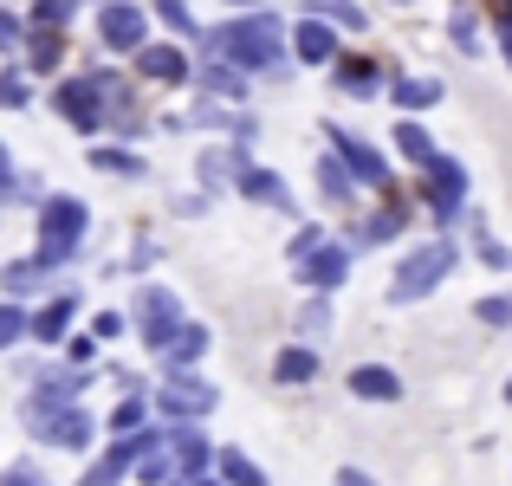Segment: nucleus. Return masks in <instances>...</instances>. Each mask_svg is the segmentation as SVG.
Instances as JSON below:
<instances>
[{
    "label": "nucleus",
    "mask_w": 512,
    "mask_h": 486,
    "mask_svg": "<svg viewBox=\"0 0 512 486\" xmlns=\"http://www.w3.org/2000/svg\"><path fill=\"white\" fill-rule=\"evenodd\" d=\"M98 33H104V46H111V52H143V13L124 7V0H104Z\"/></svg>",
    "instance_id": "6"
},
{
    "label": "nucleus",
    "mask_w": 512,
    "mask_h": 486,
    "mask_svg": "<svg viewBox=\"0 0 512 486\" xmlns=\"http://www.w3.org/2000/svg\"><path fill=\"white\" fill-rule=\"evenodd\" d=\"M137 318H143V337H150V350H169L175 331H182V318H175V292H163V286H150V292L137 299Z\"/></svg>",
    "instance_id": "4"
},
{
    "label": "nucleus",
    "mask_w": 512,
    "mask_h": 486,
    "mask_svg": "<svg viewBox=\"0 0 512 486\" xmlns=\"http://www.w3.org/2000/svg\"><path fill=\"white\" fill-rule=\"evenodd\" d=\"M325 324H331V305H325V299H312V305H305V312H299V331L325 337Z\"/></svg>",
    "instance_id": "29"
},
{
    "label": "nucleus",
    "mask_w": 512,
    "mask_h": 486,
    "mask_svg": "<svg viewBox=\"0 0 512 486\" xmlns=\"http://www.w3.org/2000/svg\"><path fill=\"white\" fill-rule=\"evenodd\" d=\"M0 46H20V20H7V13H0Z\"/></svg>",
    "instance_id": "37"
},
{
    "label": "nucleus",
    "mask_w": 512,
    "mask_h": 486,
    "mask_svg": "<svg viewBox=\"0 0 512 486\" xmlns=\"http://www.w3.org/2000/svg\"><path fill=\"white\" fill-rule=\"evenodd\" d=\"M20 331H26V312L20 305H0V344H20Z\"/></svg>",
    "instance_id": "30"
},
{
    "label": "nucleus",
    "mask_w": 512,
    "mask_h": 486,
    "mask_svg": "<svg viewBox=\"0 0 512 486\" xmlns=\"http://www.w3.org/2000/svg\"><path fill=\"white\" fill-rule=\"evenodd\" d=\"M72 20V0H39L33 7V26H65Z\"/></svg>",
    "instance_id": "28"
},
{
    "label": "nucleus",
    "mask_w": 512,
    "mask_h": 486,
    "mask_svg": "<svg viewBox=\"0 0 512 486\" xmlns=\"http://www.w3.org/2000/svg\"><path fill=\"white\" fill-rule=\"evenodd\" d=\"M201 344H208V331H201V324H188V331H175L169 357H175V363H188V357H201Z\"/></svg>",
    "instance_id": "25"
},
{
    "label": "nucleus",
    "mask_w": 512,
    "mask_h": 486,
    "mask_svg": "<svg viewBox=\"0 0 512 486\" xmlns=\"http://www.w3.org/2000/svg\"><path fill=\"white\" fill-rule=\"evenodd\" d=\"M480 324H512V299H487L480 305Z\"/></svg>",
    "instance_id": "33"
},
{
    "label": "nucleus",
    "mask_w": 512,
    "mask_h": 486,
    "mask_svg": "<svg viewBox=\"0 0 512 486\" xmlns=\"http://www.w3.org/2000/svg\"><path fill=\"white\" fill-rule=\"evenodd\" d=\"M39 441H59V448H85V441H91V415H78V409H65V415H46Z\"/></svg>",
    "instance_id": "11"
},
{
    "label": "nucleus",
    "mask_w": 512,
    "mask_h": 486,
    "mask_svg": "<svg viewBox=\"0 0 512 486\" xmlns=\"http://www.w3.org/2000/svg\"><path fill=\"white\" fill-rule=\"evenodd\" d=\"M273 376H279V383H312V376H318V350H279V363H273Z\"/></svg>",
    "instance_id": "15"
},
{
    "label": "nucleus",
    "mask_w": 512,
    "mask_h": 486,
    "mask_svg": "<svg viewBox=\"0 0 512 486\" xmlns=\"http://www.w3.org/2000/svg\"><path fill=\"white\" fill-rule=\"evenodd\" d=\"M338 169H344V162H318V175H325V195H331V201H350V182H344Z\"/></svg>",
    "instance_id": "31"
},
{
    "label": "nucleus",
    "mask_w": 512,
    "mask_h": 486,
    "mask_svg": "<svg viewBox=\"0 0 512 486\" xmlns=\"http://www.w3.org/2000/svg\"><path fill=\"white\" fill-rule=\"evenodd\" d=\"M396 234H402V221H396V214H370V221L357 227V240H363V247H376V240H396Z\"/></svg>",
    "instance_id": "24"
},
{
    "label": "nucleus",
    "mask_w": 512,
    "mask_h": 486,
    "mask_svg": "<svg viewBox=\"0 0 512 486\" xmlns=\"http://www.w3.org/2000/svg\"><path fill=\"white\" fill-rule=\"evenodd\" d=\"M7 486H39V474H33V467H13V474H7Z\"/></svg>",
    "instance_id": "38"
},
{
    "label": "nucleus",
    "mask_w": 512,
    "mask_h": 486,
    "mask_svg": "<svg viewBox=\"0 0 512 486\" xmlns=\"http://www.w3.org/2000/svg\"><path fill=\"white\" fill-rule=\"evenodd\" d=\"M65 324H72V299H52L46 312L33 318V337H39V344H59V337H65Z\"/></svg>",
    "instance_id": "18"
},
{
    "label": "nucleus",
    "mask_w": 512,
    "mask_h": 486,
    "mask_svg": "<svg viewBox=\"0 0 512 486\" xmlns=\"http://www.w3.org/2000/svg\"><path fill=\"white\" fill-rule=\"evenodd\" d=\"M331 143L344 150V162H350V175H357V182H370V188H383V182H389L383 156H376V150H363V143L350 137V130H331Z\"/></svg>",
    "instance_id": "9"
},
{
    "label": "nucleus",
    "mask_w": 512,
    "mask_h": 486,
    "mask_svg": "<svg viewBox=\"0 0 512 486\" xmlns=\"http://www.w3.org/2000/svg\"><path fill=\"white\" fill-rule=\"evenodd\" d=\"M98 91H104L98 78H72L65 91H52V104H59V111L72 117L78 130H98V124H104V111H98Z\"/></svg>",
    "instance_id": "7"
},
{
    "label": "nucleus",
    "mask_w": 512,
    "mask_h": 486,
    "mask_svg": "<svg viewBox=\"0 0 512 486\" xmlns=\"http://www.w3.org/2000/svg\"><path fill=\"white\" fill-rule=\"evenodd\" d=\"M422 175H428V208L448 221V214L461 208V195H467V169H461V162H448V156H435Z\"/></svg>",
    "instance_id": "5"
},
{
    "label": "nucleus",
    "mask_w": 512,
    "mask_h": 486,
    "mask_svg": "<svg viewBox=\"0 0 512 486\" xmlns=\"http://www.w3.org/2000/svg\"><path fill=\"white\" fill-rule=\"evenodd\" d=\"M240 188H247L253 201H273V208H286V188H279V175H260V169H247V175H240Z\"/></svg>",
    "instance_id": "20"
},
{
    "label": "nucleus",
    "mask_w": 512,
    "mask_h": 486,
    "mask_svg": "<svg viewBox=\"0 0 512 486\" xmlns=\"http://www.w3.org/2000/svg\"><path fill=\"white\" fill-rule=\"evenodd\" d=\"M506 402H512V383H506Z\"/></svg>",
    "instance_id": "40"
},
{
    "label": "nucleus",
    "mask_w": 512,
    "mask_h": 486,
    "mask_svg": "<svg viewBox=\"0 0 512 486\" xmlns=\"http://www.w3.org/2000/svg\"><path fill=\"white\" fill-rule=\"evenodd\" d=\"M338 85L350 91V98H376L383 91V72H376L370 59H344V72H338Z\"/></svg>",
    "instance_id": "14"
},
{
    "label": "nucleus",
    "mask_w": 512,
    "mask_h": 486,
    "mask_svg": "<svg viewBox=\"0 0 512 486\" xmlns=\"http://www.w3.org/2000/svg\"><path fill=\"white\" fill-rule=\"evenodd\" d=\"M435 98H441L435 78H402L396 85V104H409V111H422V104H435Z\"/></svg>",
    "instance_id": "21"
},
{
    "label": "nucleus",
    "mask_w": 512,
    "mask_h": 486,
    "mask_svg": "<svg viewBox=\"0 0 512 486\" xmlns=\"http://www.w3.org/2000/svg\"><path fill=\"white\" fill-rule=\"evenodd\" d=\"M163 409H175V415H201V409H214V389L188 383V376H169V383H163Z\"/></svg>",
    "instance_id": "10"
},
{
    "label": "nucleus",
    "mask_w": 512,
    "mask_h": 486,
    "mask_svg": "<svg viewBox=\"0 0 512 486\" xmlns=\"http://www.w3.org/2000/svg\"><path fill=\"white\" fill-rule=\"evenodd\" d=\"M221 474H227V480H234V486H266V480H260V467H253V461H247V454H234V448H227V454H221Z\"/></svg>",
    "instance_id": "23"
},
{
    "label": "nucleus",
    "mask_w": 512,
    "mask_h": 486,
    "mask_svg": "<svg viewBox=\"0 0 512 486\" xmlns=\"http://www.w3.org/2000/svg\"><path fill=\"white\" fill-rule=\"evenodd\" d=\"M221 59H234L240 72H260V65H279L286 46H279V20L273 13H253V20H234V26H214L208 39Z\"/></svg>",
    "instance_id": "1"
},
{
    "label": "nucleus",
    "mask_w": 512,
    "mask_h": 486,
    "mask_svg": "<svg viewBox=\"0 0 512 486\" xmlns=\"http://www.w3.org/2000/svg\"><path fill=\"white\" fill-rule=\"evenodd\" d=\"M454 46H461V52H480V33H474V20H454Z\"/></svg>",
    "instance_id": "35"
},
{
    "label": "nucleus",
    "mask_w": 512,
    "mask_h": 486,
    "mask_svg": "<svg viewBox=\"0 0 512 486\" xmlns=\"http://www.w3.org/2000/svg\"><path fill=\"white\" fill-rule=\"evenodd\" d=\"M137 72L150 78V85H182V78H188V59H182V46H143L137 52Z\"/></svg>",
    "instance_id": "8"
},
{
    "label": "nucleus",
    "mask_w": 512,
    "mask_h": 486,
    "mask_svg": "<svg viewBox=\"0 0 512 486\" xmlns=\"http://www.w3.org/2000/svg\"><path fill=\"white\" fill-rule=\"evenodd\" d=\"M91 162H98V169H117V175H143V156H130V150H98Z\"/></svg>",
    "instance_id": "27"
},
{
    "label": "nucleus",
    "mask_w": 512,
    "mask_h": 486,
    "mask_svg": "<svg viewBox=\"0 0 512 486\" xmlns=\"http://www.w3.org/2000/svg\"><path fill=\"white\" fill-rule=\"evenodd\" d=\"M0 286H7V292H39V286H46V260H20V266H7V273H0Z\"/></svg>",
    "instance_id": "19"
},
{
    "label": "nucleus",
    "mask_w": 512,
    "mask_h": 486,
    "mask_svg": "<svg viewBox=\"0 0 512 486\" xmlns=\"http://www.w3.org/2000/svg\"><path fill=\"white\" fill-rule=\"evenodd\" d=\"M396 143H402V156H409V162H435V150H428V137H422L415 124H402V130H396Z\"/></svg>",
    "instance_id": "26"
},
{
    "label": "nucleus",
    "mask_w": 512,
    "mask_h": 486,
    "mask_svg": "<svg viewBox=\"0 0 512 486\" xmlns=\"http://www.w3.org/2000/svg\"><path fill=\"white\" fill-rule=\"evenodd\" d=\"M59 52H65V26H39L33 33V72H59Z\"/></svg>",
    "instance_id": "17"
},
{
    "label": "nucleus",
    "mask_w": 512,
    "mask_h": 486,
    "mask_svg": "<svg viewBox=\"0 0 512 486\" xmlns=\"http://www.w3.org/2000/svg\"><path fill=\"white\" fill-rule=\"evenodd\" d=\"M78 240H85V201H72V195L46 201V221H39V260H46V266L72 260Z\"/></svg>",
    "instance_id": "2"
},
{
    "label": "nucleus",
    "mask_w": 512,
    "mask_h": 486,
    "mask_svg": "<svg viewBox=\"0 0 512 486\" xmlns=\"http://www.w3.org/2000/svg\"><path fill=\"white\" fill-rule=\"evenodd\" d=\"M448 266H454V247H448V240H428L422 253H409V260H402V279L389 286V299H402V305L422 299V292L435 286V279L448 273Z\"/></svg>",
    "instance_id": "3"
},
{
    "label": "nucleus",
    "mask_w": 512,
    "mask_h": 486,
    "mask_svg": "<svg viewBox=\"0 0 512 486\" xmlns=\"http://www.w3.org/2000/svg\"><path fill=\"white\" fill-rule=\"evenodd\" d=\"M312 13H331L338 26H370V13H363L357 0H312Z\"/></svg>",
    "instance_id": "22"
},
{
    "label": "nucleus",
    "mask_w": 512,
    "mask_h": 486,
    "mask_svg": "<svg viewBox=\"0 0 512 486\" xmlns=\"http://www.w3.org/2000/svg\"><path fill=\"white\" fill-rule=\"evenodd\" d=\"M0 104H26V78H13V72H0Z\"/></svg>",
    "instance_id": "34"
},
{
    "label": "nucleus",
    "mask_w": 512,
    "mask_h": 486,
    "mask_svg": "<svg viewBox=\"0 0 512 486\" xmlns=\"http://www.w3.org/2000/svg\"><path fill=\"white\" fill-rule=\"evenodd\" d=\"M292 46H299V59H305V65H325L331 52H338V39H331V26L312 13V20L299 26V39H292Z\"/></svg>",
    "instance_id": "13"
},
{
    "label": "nucleus",
    "mask_w": 512,
    "mask_h": 486,
    "mask_svg": "<svg viewBox=\"0 0 512 486\" xmlns=\"http://www.w3.org/2000/svg\"><path fill=\"white\" fill-rule=\"evenodd\" d=\"M344 266H350V260H344V247H318L312 260H305V273H299V279H305V286H318V292H331V286L344 279Z\"/></svg>",
    "instance_id": "12"
},
{
    "label": "nucleus",
    "mask_w": 512,
    "mask_h": 486,
    "mask_svg": "<svg viewBox=\"0 0 512 486\" xmlns=\"http://www.w3.org/2000/svg\"><path fill=\"white\" fill-rule=\"evenodd\" d=\"M350 389H357V396H376V402H389V396H396L402 383H396V376L383 370V363H363V370L350 376Z\"/></svg>",
    "instance_id": "16"
},
{
    "label": "nucleus",
    "mask_w": 512,
    "mask_h": 486,
    "mask_svg": "<svg viewBox=\"0 0 512 486\" xmlns=\"http://www.w3.org/2000/svg\"><path fill=\"white\" fill-rule=\"evenodd\" d=\"M338 480H344V486H370V474H357V467H344Z\"/></svg>",
    "instance_id": "39"
},
{
    "label": "nucleus",
    "mask_w": 512,
    "mask_h": 486,
    "mask_svg": "<svg viewBox=\"0 0 512 486\" xmlns=\"http://www.w3.org/2000/svg\"><path fill=\"white\" fill-rule=\"evenodd\" d=\"M156 13H163L175 33H195V20H188V7H182V0H156Z\"/></svg>",
    "instance_id": "32"
},
{
    "label": "nucleus",
    "mask_w": 512,
    "mask_h": 486,
    "mask_svg": "<svg viewBox=\"0 0 512 486\" xmlns=\"http://www.w3.org/2000/svg\"><path fill=\"white\" fill-rule=\"evenodd\" d=\"M91 331H98V337H117V331H124V318H117V312H98V324H91Z\"/></svg>",
    "instance_id": "36"
}]
</instances>
